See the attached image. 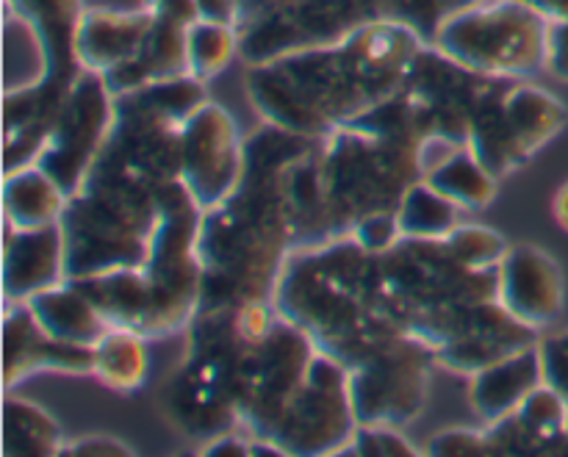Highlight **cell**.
<instances>
[{"mask_svg": "<svg viewBox=\"0 0 568 457\" xmlns=\"http://www.w3.org/2000/svg\"><path fill=\"white\" fill-rule=\"evenodd\" d=\"M200 455H205V457H247V455H253V436L244 438L242 433H225V436L203 444V447H200Z\"/></svg>", "mask_w": 568, "mask_h": 457, "instance_id": "44", "label": "cell"}, {"mask_svg": "<svg viewBox=\"0 0 568 457\" xmlns=\"http://www.w3.org/2000/svg\"><path fill=\"white\" fill-rule=\"evenodd\" d=\"M497 81V75L469 70L425 42L410 61L399 92L414 105L425 139L469 144L471 116Z\"/></svg>", "mask_w": 568, "mask_h": 457, "instance_id": "13", "label": "cell"}, {"mask_svg": "<svg viewBox=\"0 0 568 457\" xmlns=\"http://www.w3.org/2000/svg\"><path fill=\"white\" fill-rule=\"evenodd\" d=\"M294 250L281 209L258 189L239 183L216 209L203 211L197 231V258L203 270V308L272 303L283 264Z\"/></svg>", "mask_w": 568, "mask_h": 457, "instance_id": "4", "label": "cell"}, {"mask_svg": "<svg viewBox=\"0 0 568 457\" xmlns=\"http://www.w3.org/2000/svg\"><path fill=\"white\" fill-rule=\"evenodd\" d=\"M26 305L50 338L72 347L94 349V344L111 331L98 305L70 281L33 294Z\"/></svg>", "mask_w": 568, "mask_h": 457, "instance_id": "28", "label": "cell"}, {"mask_svg": "<svg viewBox=\"0 0 568 457\" xmlns=\"http://www.w3.org/2000/svg\"><path fill=\"white\" fill-rule=\"evenodd\" d=\"M272 305L314 342L316 353L347 369L403 333L388 308L377 253L355 236L292 250Z\"/></svg>", "mask_w": 568, "mask_h": 457, "instance_id": "2", "label": "cell"}, {"mask_svg": "<svg viewBox=\"0 0 568 457\" xmlns=\"http://www.w3.org/2000/svg\"><path fill=\"white\" fill-rule=\"evenodd\" d=\"M388 308L399 331L436 347L464 308L497 299V270H471L444 238H399L377 255Z\"/></svg>", "mask_w": 568, "mask_h": 457, "instance_id": "5", "label": "cell"}, {"mask_svg": "<svg viewBox=\"0 0 568 457\" xmlns=\"http://www.w3.org/2000/svg\"><path fill=\"white\" fill-rule=\"evenodd\" d=\"M355 427L358 422L349 399V369L331 355L316 353L270 441L283 455H342Z\"/></svg>", "mask_w": 568, "mask_h": 457, "instance_id": "12", "label": "cell"}, {"mask_svg": "<svg viewBox=\"0 0 568 457\" xmlns=\"http://www.w3.org/2000/svg\"><path fill=\"white\" fill-rule=\"evenodd\" d=\"M538 347L544 360V383H549L568 405V331L544 336Z\"/></svg>", "mask_w": 568, "mask_h": 457, "instance_id": "40", "label": "cell"}, {"mask_svg": "<svg viewBox=\"0 0 568 457\" xmlns=\"http://www.w3.org/2000/svg\"><path fill=\"white\" fill-rule=\"evenodd\" d=\"M458 205L422 177L405 192L397 211V225L405 238H447L460 225Z\"/></svg>", "mask_w": 568, "mask_h": 457, "instance_id": "34", "label": "cell"}, {"mask_svg": "<svg viewBox=\"0 0 568 457\" xmlns=\"http://www.w3.org/2000/svg\"><path fill=\"white\" fill-rule=\"evenodd\" d=\"M342 455H358V457H414V444L399 433V427L386 425H358L355 427L353 438L344 447Z\"/></svg>", "mask_w": 568, "mask_h": 457, "instance_id": "37", "label": "cell"}, {"mask_svg": "<svg viewBox=\"0 0 568 457\" xmlns=\"http://www.w3.org/2000/svg\"><path fill=\"white\" fill-rule=\"evenodd\" d=\"M181 183L203 211L225 203L242 181L244 139L222 105L203 103L183 122Z\"/></svg>", "mask_w": 568, "mask_h": 457, "instance_id": "16", "label": "cell"}, {"mask_svg": "<svg viewBox=\"0 0 568 457\" xmlns=\"http://www.w3.org/2000/svg\"><path fill=\"white\" fill-rule=\"evenodd\" d=\"M186 26L166 17H155L148 28L142 48L125 61L103 75L111 94H125L142 89L148 83L170 81V78L189 75V50H186Z\"/></svg>", "mask_w": 568, "mask_h": 457, "instance_id": "27", "label": "cell"}, {"mask_svg": "<svg viewBox=\"0 0 568 457\" xmlns=\"http://www.w3.org/2000/svg\"><path fill=\"white\" fill-rule=\"evenodd\" d=\"M325 194L336 236H349L369 214H397L405 192L422 181L419 144L344 125L325 136Z\"/></svg>", "mask_w": 568, "mask_h": 457, "instance_id": "6", "label": "cell"}, {"mask_svg": "<svg viewBox=\"0 0 568 457\" xmlns=\"http://www.w3.org/2000/svg\"><path fill=\"white\" fill-rule=\"evenodd\" d=\"M425 181L464 211L486 209L488 203H494L499 189L497 177L477 161L469 144L466 148H455L438 164H433L425 172Z\"/></svg>", "mask_w": 568, "mask_h": 457, "instance_id": "32", "label": "cell"}, {"mask_svg": "<svg viewBox=\"0 0 568 457\" xmlns=\"http://www.w3.org/2000/svg\"><path fill=\"white\" fill-rule=\"evenodd\" d=\"M568 109L525 78H499L471 116L469 150L497 181L514 175L566 128Z\"/></svg>", "mask_w": 568, "mask_h": 457, "instance_id": "8", "label": "cell"}, {"mask_svg": "<svg viewBox=\"0 0 568 457\" xmlns=\"http://www.w3.org/2000/svg\"><path fill=\"white\" fill-rule=\"evenodd\" d=\"M164 414L200 447L225 433L244 430L236 403L216 383L181 364L164 388Z\"/></svg>", "mask_w": 568, "mask_h": 457, "instance_id": "24", "label": "cell"}, {"mask_svg": "<svg viewBox=\"0 0 568 457\" xmlns=\"http://www.w3.org/2000/svg\"><path fill=\"white\" fill-rule=\"evenodd\" d=\"M150 355L148 338L133 331L111 327L94 344V377L114 392H139L148 380Z\"/></svg>", "mask_w": 568, "mask_h": 457, "instance_id": "33", "label": "cell"}, {"mask_svg": "<svg viewBox=\"0 0 568 457\" xmlns=\"http://www.w3.org/2000/svg\"><path fill=\"white\" fill-rule=\"evenodd\" d=\"M422 44L405 22L375 20L336 44L247 67L244 89L264 122L331 136L399 92Z\"/></svg>", "mask_w": 568, "mask_h": 457, "instance_id": "1", "label": "cell"}, {"mask_svg": "<svg viewBox=\"0 0 568 457\" xmlns=\"http://www.w3.org/2000/svg\"><path fill=\"white\" fill-rule=\"evenodd\" d=\"M375 20H386L377 0H283L239 33V55L247 67L266 64L342 42Z\"/></svg>", "mask_w": 568, "mask_h": 457, "instance_id": "11", "label": "cell"}, {"mask_svg": "<svg viewBox=\"0 0 568 457\" xmlns=\"http://www.w3.org/2000/svg\"><path fill=\"white\" fill-rule=\"evenodd\" d=\"M144 9L155 17H166L181 26H192L200 20V3L197 0H142Z\"/></svg>", "mask_w": 568, "mask_h": 457, "instance_id": "43", "label": "cell"}, {"mask_svg": "<svg viewBox=\"0 0 568 457\" xmlns=\"http://www.w3.org/2000/svg\"><path fill=\"white\" fill-rule=\"evenodd\" d=\"M541 383V347H538V344H530V347L519 349V353L508 355V358L475 372V375L469 377L466 397H469V405L477 414V419H480L483 425H494V422L514 414Z\"/></svg>", "mask_w": 568, "mask_h": 457, "instance_id": "25", "label": "cell"}, {"mask_svg": "<svg viewBox=\"0 0 568 457\" xmlns=\"http://www.w3.org/2000/svg\"><path fill=\"white\" fill-rule=\"evenodd\" d=\"M67 194L42 166L31 164L3 175V216L20 231L59 225Z\"/></svg>", "mask_w": 568, "mask_h": 457, "instance_id": "30", "label": "cell"}, {"mask_svg": "<svg viewBox=\"0 0 568 457\" xmlns=\"http://www.w3.org/2000/svg\"><path fill=\"white\" fill-rule=\"evenodd\" d=\"M70 283H75L98 305L114 331L142 333L144 338L153 336V292H150L142 266H125V270Z\"/></svg>", "mask_w": 568, "mask_h": 457, "instance_id": "29", "label": "cell"}, {"mask_svg": "<svg viewBox=\"0 0 568 457\" xmlns=\"http://www.w3.org/2000/svg\"><path fill=\"white\" fill-rule=\"evenodd\" d=\"M153 22L144 6L131 11L87 9L75 33V53L83 70L105 75L114 67L125 64L142 48L148 28Z\"/></svg>", "mask_w": 568, "mask_h": 457, "instance_id": "26", "label": "cell"}, {"mask_svg": "<svg viewBox=\"0 0 568 457\" xmlns=\"http://www.w3.org/2000/svg\"><path fill=\"white\" fill-rule=\"evenodd\" d=\"M436 353L399 333L349 369V399L358 425L408 427L425 414Z\"/></svg>", "mask_w": 568, "mask_h": 457, "instance_id": "10", "label": "cell"}, {"mask_svg": "<svg viewBox=\"0 0 568 457\" xmlns=\"http://www.w3.org/2000/svg\"><path fill=\"white\" fill-rule=\"evenodd\" d=\"M186 50L189 75L200 78V81H211L231 64L233 55H239V28L200 17L197 22L189 26Z\"/></svg>", "mask_w": 568, "mask_h": 457, "instance_id": "35", "label": "cell"}, {"mask_svg": "<svg viewBox=\"0 0 568 457\" xmlns=\"http://www.w3.org/2000/svg\"><path fill=\"white\" fill-rule=\"evenodd\" d=\"M114 120V94L105 87L103 75L81 70L72 81L59 116L50 128L37 166H42L64 194H75L87 181L105 136Z\"/></svg>", "mask_w": 568, "mask_h": 457, "instance_id": "15", "label": "cell"}, {"mask_svg": "<svg viewBox=\"0 0 568 457\" xmlns=\"http://www.w3.org/2000/svg\"><path fill=\"white\" fill-rule=\"evenodd\" d=\"M33 372L94 375V349L55 342L26 303H3V392Z\"/></svg>", "mask_w": 568, "mask_h": 457, "instance_id": "19", "label": "cell"}, {"mask_svg": "<svg viewBox=\"0 0 568 457\" xmlns=\"http://www.w3.org/2000/svg\"><path fill=\"white\" fill-rule=\"evenodd\" d=\"M552 214H555V222H558V225L568 233V181L558 189V194H555Z\"/></svg>", "mask_w": 568, "mask_h": 457, "instance_id": "46", "label": "cell"}, {"mask_svg": "<svg viewBox=\"0 0 568 457\" xmlns=\"http://www.w3.org/2000/svg\"><path fill=\"white\" fill-rule=\"evenodd\" d=\"M549 20L519 0H480L438 26L436 44L483 75L527 78L547 70Z\"/></svg>", "mask_w": 568, "mask_h": 457, "instance_id": "7", "label": "cell"}, {"mask_svg": "<svg viewBox=\"0 0 568 457\" xmlns=\"http://www.w3.org/2000/svg\"><path fill=\"white\" fill-rule=\"evenodd\" d=\"M6 9L31 33L39 55L37 75L61 83H72L81 75L75 33L87 11L83 0H6Z\"/></svg>", "mask_w": 568, "mask_h": 457, "instance_id": "22", "label": "cell"}, {"mask_svg": "<svg viewBox=\"0 0 568 457\" xmlns=\"http://www.w3.org/2000/svg\"><path fill=\"white\" fill-rule=\"evenodd\" d=\"M427 455L480 457V455H491V447H488L486 430H466V427H453V430H444V433H438V436L430 438V444H427Z\"/></svg>", "mask_w": 568, "mask_h": 457, "instance_id": "38", "label": "cell"}, {"mask_svg": "<svg viewBox=\"0 0 568 457\" xmlns=\"http://www.w3.org/2000/svg\"><path fill=\"white\" fill-rule=\"evenodd\" d=\"M491 455H568V405L541 383L505 419L486 425Z\"/></svg>", "mask_w": 568, "mask_h": 457, "instance_id": "21", "label": "cell"}, {"mask_svg": "<svg viewBox=\"0 0 568 457\" xmlns=\"http://www.w3.org/2000/svg\"><path fill=\"white\" fill-rule=\"evenodd\" d=\"M497 299L527 327L547 331L566 308L564 270L544 247L510 244L497 266Z\"/></svg>", "mask_w": 568, "mask_h": 457, "instance_id": "18", "label": "cell"}, {"mask_svg": "<svg viewBox=\"0 0 568 457\" xmlns=\"http://www.w3.org/2000/svg\"><path fill=\"white\" fill-rule=\"evenodd\" d=\"M72 83L37 75L3 98V175L37 164Z\"/></svg>", "mask_w": 568, "mask_h": 457, "instance_id": "20", "label": "cell"}, {"mask_svg": "<svg viewBox=\"0 0 568 457\" xmlns=\"http://www.w3.org/2000/svg\"><path fill=\"white\" fill-rule=\"evenodd\" d=\"M203 209L183 189L172 186L161 203L159 225L150 238L142 272L153 292V336L186 331L200 303L203 270L197 258V231Z\"/></svg>", "mask_w": 568, "mask_h": 457, "instance_id": "9", "label": "cell"}, {"mask_svg": "<svg viewBox=\"0 0 568 457\" xmlns=\"http://www.w3.org/2000/svg\"><path fill=\"white\" fill-rule=\"evenodd\" d=\"M64 433L59 422L31 399H3V455L6 457H53L61 455Z\"/></svg>", "mask_w": 568, "mask_h": 457, "instance_id": "31", "label": "cell"}, {"mask_svg": "<svg viewBox=\"0 0 568 457\" xmlns=\"http://www.w3.org/2000/svg\"><path fill=\"white\" fill-rule=\"evenodd\" d=\"M170 189L150 186L98 153L87 181L67 197L59 220L64 233V281L142 266Z\"/></svg>", "mask_w": 568, "mask_h": 457, "instance_id": "3", "label": "cell"}, {"mask_svg": "<svg viewBox=\"0 0 568 457\" xmlns=\"http://www.w3.org/2000/svg\"><path fill=\"white\" fill-rule=\"evenodd\" d=\"M547 72L558 78V81H568V20L549 22Z\"/></svg>", "mask_w": 568, "mask_h": 457, "instance_id": "42", "label": "cell"}, {"mask_svg": "<svg viewBox=\"0 0 568 457\" xmlns=\"http://www.w3.org/2000/svg\"><path fill=\"white\" fill-rule=\"evenodd\" d=\"M61 455L70 457H128L133 455L128 444L111 436H83L78 441H64Z\"/></svg>", "mask_w": 568, "mask_h": 457, "instance_id": "41", "label": "cell"}, {"mask_svg": "<svg viewBox=\"0 0 568 457\" xmlns=\"http://www.w3.org/2000/svg\"><path fill=\"white\" fill-rule=\"evenodd\" d=\"M349 236H355V242L369 250V253L381 255L388 247H394L403 238V233H399L397 214H369L355 222Z\"/></svg>", "mask_w": 568, "mask_h": 457, "instance_id": "39", "label": "cell"}, {"mask_svg": "<svg viewBox=\"0 0 568 457\" xmlns=\"http://www.w3.org/2000/svg\"><path fill=\"white\" fill-rule=\"evenodd\" d=\"M538 342L541 333L536 327H527L525 322L516 319L499 299H486L460 311L444 327L433 353L438 366L471 377L475 372Z\"/></svg>", "mask_w": 568, "mask_h": 457, "instance_id": "17", "label": "cell"}, {"mask_svg": "<svg viewBox=\"0 0 568 457\" xmlns=\"http://www.w3.org/2000/svg\"><path fill=\"white\" fill-rule=\"evenodd\" d=\"M519 3L530 6L532 11L549 22H566L568 20V0H519Z\"/></svg>", "mask_w": 568, "mask_h": 457, "instance_id": "45", "label": "cell"}, {"mask_svg": "<svg viewBox=\"0 0 568 457\" xmlns=\"http://www.w3.org/2000/svg\"><path fill=\"white\" fill-rule=\"evenodd\" d=\"M444 242L471 270H497L510 247L503 233L483 225H464V222Z\"/></svg>", "mask_w": 568, "mask_h": 457, "instance_id": "36", "label": "cell"}, {"mask_svg": "<svg viewBox=\"0 0 568 457\" xmlns=\"http://www.w3.org/2000/svg\"><path fill=\"white\" fill-rule=\"evenodd\" d=\"M64 283V233L61 225L20 227L6 222L3 303H28L33 294Z\"/></svg>", "mask_w": 568, "mask_h": 457, "instance_id": "23", "label": "cell"}, {"mask_svg": "<svg viewBox=\"0 0 568 457\" xmlns=\"http://www.w3.org/2000/svg\"><path fill=\"white\" fill-rule=\"evenodd\" d=\"M316 347L297 325L277 316L255 349L239 394V416L247 436L270 441L288 403L303 386Z\"/></svg>", "mask_w": 568, "mask_h": 457, "instance_id": "14", "label": "cell"}]
</instances>
